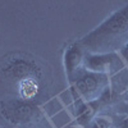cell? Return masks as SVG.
Listing matches in <instances>:
<instances>
[{"instance_id": "cell-1", "label": "cell", "mask_w": 128, "mask_h": 128, "mask_svg": "<svg viewBox=\"0 0 128 128\" xmlns=\"http://www.w3.org/2000/svg\"><path fill=\"white\" fill-rule=\"evenodd\" d=\"M128 28V5L123 9L112 14L108 19L102 22L95 31L84 36L82 44L84 46L96 48L98 45L105 44L108 40H114L116 36H120Z\"/></svg>"}, {"instance_id": "cell-2", "label": "cell", "mask_w": 128, "mask_h": 128, "mask_svg": "<svg viewBox=\"0 0 128 128\" xmlns=\"http://www.w3.org/2000/svg\"><path fill=\"white\" fill-rule=\"evenodd\" d=\"M74 84L83 99H86L87 101H94L98 100L104 90L108 87V74L84 70L77 77Z\"/></svg>"}, {"instance_id": "cell-3", "label": "cell", "mask_w": 128, "mask_h": 128, "mask_svg": "<svg viewBox=\"0 0 128 128\" xmlns=\"http://www.w3.org/2000/svg\"><path fill=\"white\" fill-rule=\"evenodd\" d=\"M114 59V54H86L83 59L84 70L106 74L112 68Z\"/></svg>"}, {"instance_id": "cell-4", "label": "cell", "mask_w": 128, "mask_h": 128, "mask_svg": "<svg viewBox=\"0 0 128 128\" xmlns=\"http://www.w3.org/2000/svg\"><path fill=\"white\" fill-rule=\"evenodd\" d=\"M84 55L86 54L83 52L82 48L77 44L70 45L66 50V52H64V68H66L67 76L69 78L73 77L74 73H77L80 67L83 64Z\"/></svg>"}, {"instance_id": "cell-5", "label": "cell", "mask_w": 128, "mask_h": 128, "mask_svg": "<svg viewBox=\"0 0 128 128\" xmlns=\"http://www.w3.org/2000/svg\"><path fill=\"white\" fill-rule=\"evenodd\" d=\"M99 128H112L113 122L110 118H106V116H96L95 122H94Z\"/></svg>"}, {"instance_id": "cell-6", "label": "cell", "mask_w": 128, "mask_h": 128, "mask_svg": "<svg viewBox=\"0 0 128 128\" xmlns=\"http://www.w3.org/2000/svg\"><path fill=\"white\" fill-rule=\"evenodd\" d=\"M116 128H128V115L122 116L120 120L118 122V127Z\"/></svg>"}, {"instance_id": "cell-7", "label": "cell", "mask_w": 128, "mask_h": 128, "mask_svg": "<svg viewBox=\"0 0 128 128\" xmlns=\"http://www.w3.org/2000/svg\"><path fill=\"white\" fill-rule=\"evenodd\" d=\"M122 56H123V59H126L128 62V44H126L122 49Z\"/></svg>"}, {"instance_id": "cell-8", "label": "cell", "mask_w": 128, "mask_h": 128, "mask_svg": "<svg viewBox=\"0 0 128 128\" xmlns=\"http://www.w3.org/2000/svg\"><path fill=\"white\" fill-rule=\"evenodd\" d=\"M124 113L128 115V105H126V110H124Z\"/></svg>"}, {"instance_id": "cell-9", "label": "cell", "mask_w": 128, "mask_h": 128, "mask_svg": "<svg viewBox=\"0 0 128 128\" xmlns=\"http://www.w3.org/2000/svg\"><path fill=\"white\" fill-rule=\"evenodd\" d=\"M112 128H113V127H112Z\"/></svg>"}]
</instances>
